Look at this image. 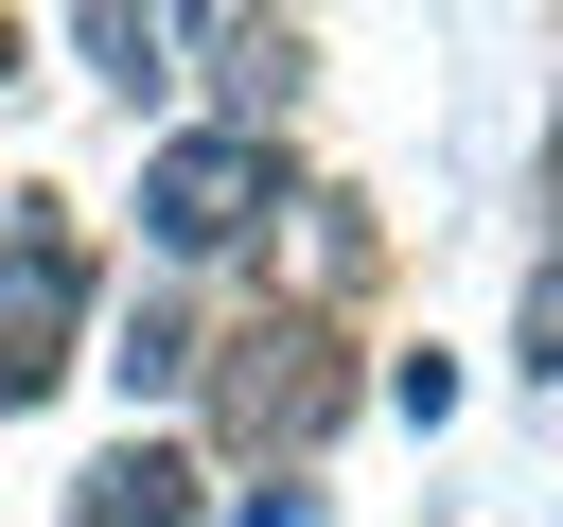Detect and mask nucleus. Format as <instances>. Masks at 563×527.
I'll use <instances>...</instances> for the list:
<instances>
[{
    "label": "nucleus",
    "mask_w": 563,
    "mask_h": 527,
    "mask_svg": "<svg viewBox=\"0 0 563 527\" xmlns=\"http://www.w3.org/2000/svg\"><path fill=\"white\" fill-rule=\"evenodd\" d=\"M264 211H282V141H246V123H194V141L141 158V246L158 264H229Z\"/></svg>",
    "instance_id": "nucleus-1"
},
{
    "label": "nucleus",
    "mask_w": 563,
    "mask_h": 527,
    "mask_svg": "<svg viewBox=\"0 0 563 527\" xmlns=\"http://www.w3.org/2000/svg\"><path fill=\"white\" fill-rule=\"evenodd\" d=\"M211 88H229V123L264 141V123L299 105V18H229V35H211Z\"/></svg>",
    "instance_id": "nucleus-4"
},
{
    "label": "nucleus",
    "mask_w": 563,
    "mask_h": 527,
    "mask_svg": "<svg viewBox=\"0 0 563 527\" xmlns=\"http://www.w3.org/2000/svg\"><path fill=\"white\" fill-rule=\"evenodd\" d=\"M70 53H88V70H106V88H123V105H141V88H158V53H176V35H158V0H70Z\"/></svg>",
    "instance_id": "nucleus-6"
},
{
    "label": "nucleus",
    "mask_w": 563,
    "mask_h": 527,
    "mask_svg": "<svg viewBox=\"0 0 563 527\" xmlns=\"http://www.w3.org/2000/svg\"><path fill=\"white\" fill-rule=\"evenodd\" d=\"M545 211H563V123H545Z\"/></svg>",
    "instance_id": "nucleus-9"
},
{
    "label": "nucleus",
    "mask_w": 563,
    "mask_h": 527,
    "mask_svg": "<svg viewBox=\"0 0 563 527\" xmlns=\"http://www.w3.org/2000/svg\"><path fill=\"white\" fill-rule=\"evenodd\" d=\"M53 527H194V457H176V439H123L106 474H70Z\"/></svg>",
    "instance_id": "nucleus-3"
},
{
    "label": "nucleus",
    "mask_w": 563,
    "mask_h": 527,
    "mask_svg": "<svg viewBox=\"0 0 563 527\" xmlns=\"http://www.w3.org/2000/svg\"><path fill=\"white\" fill-rule=\"evenodd\" d=\"M176 18H211V0H158V35H176Z\"/></svg>",
    "instance_id": "nucleus-10"
},
{
    "label": "nucleus",
    "mask_w": 563,
    "mask_h": 527,
    "mask_svg": "<svg viewBox=\"0 0 563 527\" xmlns=\"http://www.w3.org/2000/svg\"><path fill=\"white\" fill-rule=\"evenodd\" d=\"M194 369H211V351H194V316H176V299H141V316L106 334V386H123V404H176Z\"/></svg>",
    "instance_id": "nucleus-5"
},
{
    "label": "nucleus",
    "mask_w": 563,
    "mask_h": 527,
    "mask_svg": "<svg viewBox=\"0 0 563 527\" xmlns=\"http://www.w3.org/2000/svg\"><path fill=\"white\" fill-rule=\"evenodd\" d=\"M0 88H18V18H0Z\"/></svg>",
    "instance_id": "nucleus-11"
},
{
    "label": "nucleus",
    "mask_w": 563,
    "mask_h": 527,
    "mask_svg": "<svg viewBox=\"0 0 563 527\" xmlns=\"http://www.w3.org/2000/svg\"><path fill=\"white\" fill-rule=\"evenodd\" d=\"M246 527H317V492H299V474H264V492H246Z\"/></svg>",
    "instance_id": "nucleus-8"
},
{
    "label": "nucleus",
    "mask_w": 563,
    "mask_h": 527,
    "mask_svg": "<svg viewBox=\"0 0 563 527\" xmlns=\"http://www.w3.org/2000/svg\"><path fill=\"white\" fill-rule=\"evenodd\" d=\"M510 351H528V369H545V386H563V246H545V264H528V334H510Z\"/></svg>",
    "instance_id": "nucleus-7"
},
{
    "label": "nucleus",
    "mask_w": 563,
    "mask_h": 527,
    "mask_svg": "<svg viewBox=\"0 0 563 527\" xmlns=\"http://www.w3.org/2000/svg\"><path fill=\"white\" fill-rule=\"evenodd\" d=\"M334 404H352V369H334V334H317V316H264V334H229V439H246V457H299V439H334Z\"/></svg>",
    "instance_id": "nucleus-2"
}]
</instances>
